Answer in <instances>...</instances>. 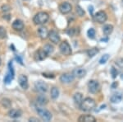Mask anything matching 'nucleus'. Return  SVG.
Masks as SVG:
<instances>
[{"instance_id":"cd10ccee","label":"nucleus","mask_w":123,"mask_h":122,"mask_svg":"<svg viewBox=\"0 0 123 122\" xmlns=\"http://www.w3.org/2000/svg\"><path fill=\"white\" fill-rule=\"evenodd\" d=\"M7 37V31L3 27H0V39H5Z\"/></svg>"},{"instance_id":"a211bd4d","label":"nucleus","mask_w":123,"mask_h":122,"mask_svg":"<svg viewBox=\"0 0 123 122\" xmlns=\"http://www.w3.org/2000/svg\"><path fill=\"white\" fill-rule=\"evenodd\" d=\"M79 122H95L96 119L91 115H82L78 118Z\"/></svg>"},{"instance_id":"20e7f679","label":"nucleus","mask_w":123,"mask_h":122,"mask_svg":"<svg viewBox=\"0 0 123 122\" xmlns=\"http://www.w3.org/2000/svg\"><path fill=\"white\" fill-rule=\"evenodd\" d=\"M59 50H60L61 54H62L63 55H66V56H69L71 55L72 50H71V48L69 45V43L67 41H62L60 45H59Z\"/></svg>"},{"instance_id":"393cba45","label":"nucleus","mask_w":123,"mask_h":122,"mask_svg":"<svg viewBox=\"0 0 123 122\" xmlns=\"http://www.w3.org/2000/svg\"><path fill=\"white\" fill-rule=\"evenodd\" d=\"M98 52H99V50H98V48H92V49H90V50L87 51V54H88L89 57L92 58V57H94V55H96Z\"/></svg>"},{"instance_id":"473e14b6","label":"nucleus","mask_w":123,"mask_h":122,"mask_svg":"<svg viewBox=\"0 0 123 122\" xmlns=\"http://www.w3.org/2000/svg\"><path fill=\"white\" fill-rule=\"evenodd\" d=\"M10 9H11V7H10V6L8 5H3V7H2V11L3 12H5V13H7V12L10 11Z\"/></svg>"},{"instance_id":"6e6552de","label":"nucleus","mask_w":123,"mask_h":122,"mask_svg":"<svg viewBox=\"0 0 123 122\" xmlns=\"http://www.w3.org/2000/svg\"><path fill=\"white\" fill-rule=\"evenodd\" d=\"M35 88L40 93H45L48 91V84L43 81H37L35 83Z\"/></svg>"},{"instance_id":"a878e982","label":"nucleus","mask_w":123,"mask_h":122,"mask_svg":"<svg viewBox=\"0 0 123 122\" xmlns=\"http://www.w3.org/2000/svg\"><path fill=\"white\" fill-rule=\"evenodd\" d=\"M1 104H2V106H3V107H4V108H10L12 106L11 101L7 98H4V99L2 100Z\"/></svg>"},{"instance_id":"f3484780","label":"nucleus","mask_w":123,"mask_h":122,"mask_svg":"<svg viewBox=\"0 0 123 122\" xmlns=\"http://www.w3.org/2000/svg\"><path fill=\"white\" fill-rule=\"evenodd\" d=\"M7 114H8L9 117L13 118V119H17V118H19L21 116L22 112H21V111L19 109H11Z\"/></svg>"},{"instance_id":"b1692460","label":"nucleus","mask_w":123,"mask_h":122,"mask_svg":"<svg viewBox=\"0 0 123 122\" xmlns=\"http://www.w3.org/2000/svg\"><path fill=\"white\" fill-rule=\"evenodd\" d=\"M43 49V50L48 54V55H51V54L53 52V50H54V48H53V45H51L50 44H47V45H45Z\"/></svg>"},{"instance_id":"f03ea898","label":"nucleus","mask_w":123,"mask_h":122,"mask_svg":"<svg viewBox=\"0 0 123 122\" xmlns=\"http://www.w3.org/2000/svg\"><path fill=\"white\" fill-rule=\"evenodd\" d=\"M49 20V15L45 12H39L33 18V22L35 25H43Z\"/></svg>"},{"instance_id":"ddd939ff","label":"nucleus","mask_w":123,"mask_h":122,"mask_svg":"<svg viewBox=\"0 0 123 122\" xmlns=\"http://www.w3.org/2000/svg\"><path fill=\"white\" fill-rule=\"evenodd\" d=\"M49 38L51 42L54 43V44H57L60 41V36L59 34L56 31H49Z\"/></svg>"},{"instance_id":"4468645a","label":"nucleus","mask_w":123,"mask_h":122,"mask_svg":"<svg viewBox=\"0 0 123 122\" xmlns=\"http://www.w3.org/2000/svg\"><path fill=\"white\" fill-rule=\"evenodd\" d=\"M72 74L74 75L75 78L82 79V78H84L86 75V70L82 69V68H77V69H75L72 71Z\"/></svg>"},{"instance_id":"f8f14e48","label":"nucleus","mask_w":123,"mask_h":122,"mask_svg":"<svg viewBox=\"0 0 123 122\" xmlns=\"http://www.w3.org/2000/svg\"><path fill=\"white\" fill-rule=\"evenodd\" d=\"M48 57V54L43 50V49H40L39 50H37L34 55V58L36 61H42L44 60L45 59Z\"/></svg>"},{"instance_id":"aec40b11","label":"nucleus","mask_w":123,"mask_h":122,"mask_svg":"<svg viewBox=\"0 0 123 122\" xmlns=\"http://www.w3.org/2000/svg\"><path fill=\"white\" fill-rule=\"evenodd\" d=\"M36 102L40 106H43V105H46V104L49 102L48 101L47 97H45L44 95H39L36 98Z\"/></svg>"},{"instance_id":"1a4fd4ad","label":"nucleus","mask_w":123,"mask_h":122,"mask_svg":"<svg viewBox=\"0 0 123 122\" xmlns=\"http://www.w3.org/2000/svg\"><path fill=\"white\" fill-rule=\"evenodd\" d=\"M71 10H72V6L67 2H64L59 5V11L62 14H67V13H71Z\"/></svg>"},{"instance_id":"4c0bfd02","label":"nucleus","mask_w":123,"mask_h":122,"mask_svg":"<svg viewBox=\"0 0 123 122\" xmlns=\"http://www.w3.org/2000/svg\"><path fill=\"white\" fill-rule=\"evenodd\" d=\"M0 65H1V59H0Z\"/></svg>"},{"instance_id":"c756f323","label":"nucleus","mask_w":123,"mask_h":122,"mask_svg":"<svg viewBox=\"0 0 123 122\" xmlns=\"http://www.w3.org/2000/svg\"><path fill=\"white\" fill-rule=\"evenodd\" d=\"M87 35H88L89 38L90 39H94L95 36V30L94 28H90L87 31Z\"/></svg>"},{"instance_id":"9d476101","label":"nucleus","mask_w":123,"mask_h":122,"mask_svg":"<svg viewBox=\"0 0 123 122\" xmlns=\"http://www.w3.org/2000/svg\"><path fill=\"white\" fill-rule=\"evenodd\" d=\"M74 79H75V77H74V75L72 74V73H63V74H62L60 77V81L62 83H66V84L72 83V82L74 81Z\"/></svg>"},{"instance_id":"e433bc0d","label":"nucleus","mask_w":123,"mask_h":122,"mask_svg":"<svg viewBox=\"0 0 123 122\" xmlns=\"http://www.w3.org/2000/svg\"><path fill=\"white\" fill-rule=\"evenodd\" d=\"M117 83H113V84H112V88H114V87H116V86H117Z\"/></svg>"},{"instance_id":"dca6fc26","label":"nucleus","mask_w":123,"mask_h":122,"mask_svg":"<svg viewBox=\"0 0 123 122\" xmlns=\"http://www.w3.org/2000/svg\"><path fill=\"white\" fill-rule=\"evenodd\" d=\"M49 31H48V29L45 27H40L38 29V35L42 40L47 39L49 37Z\"/></svg>"},{"instance_id":"5701e85b","label":"nucleus","mask_w":123,"mask_h":122,"mask_svg":"<svg viewBox=\"0 0 123 122\" xmlns=\"http://www.w3.org/2000/svg\"><path fill=\"white\" fill-rule=\"evenodd\" d=\"M50 94H51V97H52L53 99H57V97H58L59 96V90L58 88H57V87H53L51 88V91H50Z\"/></svg>"},{"instance_id":"39448f33","label":"nucleus","mask_w":123,"mask_h":122,"mask_svg":"<svg viewBox=\"0 0 123 122\" xmlns=\"http://www.w3.org/2000/svg\"><path fill=\"white\" fill-rule=\"evenodd\" d=\"M14 75H15V72H14V69H13L12 62L10 61L8 64V72H7L4 79H3L6 84H9V83L12 81L13 79H14Z\"/></svg>"},{"instance_id":"423d86ee","label":"nucleus","mask_w":123,"mask_h":122,"mask_svg":"<svg viewBox=\"0 0 123 122\" xmlns=\"http://www.w3.org/2000/svg\"><path fill=\"white\" fill-rule=\"evenodd\" d=\"M88 88L90 93L95 94L100 91L101 87L98 81H96V80H90L88 83Z\"/></svg>"},{"instance_id":"4be33fe9","label":"nucleus","mask_w":123,"mask_h":122,"mask_svg":"<svg viewBox=\"0 0 123 122\" xmlns=\"http://www.w3.org/2000/svg\"><path fill=\"white\" fill-rule=\"evenodd\" d=\"M122 97L121 94H114V95H112V97H111V101H112V103H119L120 101H122Z\"/></svg>"},{"instance_id":"6ab92c4d","label":"nucleus","mask_w":123,"mask_h":122,"mask_svg":"<svg viewBox=\"0 0 123 122\" xmlns=\"http://www.w3.org/2000/svg\"><path fill=\"white\" fill-rule=\"evenodd\" d=\"M73 101H74V102L76 105H77L78 107H80V105L81 104L83 101V96L82 94L80 93H77L74 95V97H73Z\"/></svg>"},{"instance_id":"72a5a7b5","label":"nucleus","mask_w":123,"mask_h":122,"mask_svg":"<svg viewBox=\"0 0 123 122\" xmlns=\"http://www.w3.org/2000/svg\"><path fill=\"white\" fill-rule=\"evenodd\" d=\"M89 12H90V13L91 15H93V12H94V7H93V6H90V7H89Z\"/></svg>"},{"instance_id":"bb28decb","label":"nucleus","mask_w":123,"mask_h":122,"mask_svg":"<svg viewBox=\"0 0 123 122\" xmlns=\"http://www.w3.org/2000/svg\"><path fill=\"white\" fill-rule=\"evenodd\" d=\"M67 33L68 34V36H75L76 35L77 33H78V31H77L76 28H74V27H72V28H70L67 30Z\"/></svg>"},{"instance_id":"f257e3e1","label":"nucleus","mask_w":123,"mask_h":122,"mask_svg":"<svg viewBox=\"0 0 123 122\" xmlns=\"http://www.w3.org/2000/svg\"><path fill=\"white\" fill-rule=\"evenodd\" d=\"M96 107V102L93 98L90 97H86V98L83 99L82 102L80 105V109L82 111L85 112H89L94 110V108Z\"/></svg>"},{"instance_id":"c9c22d12","label":"nucleus","mask_w":123,"mask_h":122,"mask_svg":"<svg viewBox=\"0 0 123 122\" xmlns=\"http://www.w3.org/2000/svg\"><path fill=\"white\" fill-rule=\"evenodd\" d=\"M29 121H39L37 118H34V117H31V118H30L29 119Z\"/></svg>"},{"instance_id":"58836bf2","label":"nucleus","mask_w":123,"mask_h":122,"mask_svg":"<svg viewBox=\"0 0 123 122\" xmlns=\"http://www.w3.org/2000/svg\"><path fill=\"white\" fill-rule=\"evenodd\" d=\"M122 3H123V0H122Z\"/></svg>"},{"instance_id":"c85d7f7f","label":"nucleus","mask_w":123,"mask_h":122,"mask_svg":"<svg viewBox=\"0 0 123 122\" xmlns=\"http://www.w3.org/2000/svg\"><path fill=\"white\" fill-rule=\"evenodd\" d=\"M108 59H109V55H108V54L103 55V56L101 57V59H99V64L100 65H104V64L107 63V61L108 60Z\"/></svg>"},{"instance_id":"9b49d317","label":"nucleus","mask_w":123,"mask_h":122,"mask_svg":"<svg viewBox=\"0 0 123 122\" xmlns=\"http://www.w3.org/2000/svg\"><path fill=\"white\" fill-rule=\"evenodd\" d=\"M18 83L20 87L24 90H26L29 87V83H28V79L25 75L21 74L18 77Z\"/></svg>"},{"instance_id":"7ed1b4c3","label":"nucleus","mask_w":123,"mask_h":122,"mask_svg":"<svg viewBox=\"0 0 123 122\" xmlns=\"http://www.w3.org/2000/svg\"><path fill=\"white\" fill-rule=\"evenodd\" d=\"M36 112L38 113V115H39V117L44 121H49L52 120V113L49 111L42 108L40 107H36Z\"/></svg>"},{"instance_id":"2f4dec72","label":"nucleus","mask_w":123,"mask_h":122,"mask_svg":"<svg viewBox=\"0 0 123 122\" xmlns=\"http://www.w3.org/2000/svg\"><path fill=\"white\" fill-rule=\"evenodd\" d=\"M111 74H112V79H116L118 75V71L117 70V69H115L114 67H112L111 69Z\"/></svg>"},{"instance_id":"0eeeda50","label":"nucleus","mask_w":123,"mask_h":122,"mask_svg":"<svg viewBox=\"0 0 123 122\" xmlns=\"http://www.w3.org/2000/svg\"><path fill=\"white\" fill-rule=\"evenodd\" d=\"M94 17L97 22L103 24L107 21V19H108V15H107V13H105L104 11H99L94 16Z\"/></svg>"},{"instance_id":"412c9836","label":"nucleus","mask_w":123,"mask_h":122,"mask_svg":"<svg viewBox=\"0 0 123 122\" xmlns=\"http://www.w3.org/2000/svg\"><path fill=\"white\" fill-rule=\"evenodd\" d=\"M103 31L106 36H108L110 34H112V32L113 31V26L110 25V24H107L103 27Z\"/></svg>"},{"instance_id":"2eb2a0df","label":"nucleus","mask_w":123,"mask_h":122,"mask_svg":"<svg viewBox=\"0 0 123 122\" xmlns=\"http://www.w3.org/2000/svg\"><path fill=\"white\" fill-rule=\"evenodd\" d=\"M12 28L17 31H21L24 29V23L21 20L17 19L12 22Z\"/></svg>"},{"instance_id":"f704fd0d","label":"nucleus","mask_w":123,"mask_h":122,"mask_svg":"<svg viewBox=\"0 0 123 122\" xmlns=\"http://www.w3.org/2000/svg\"><path fill=\"white\" fill-rule=\"evenodd\" d=\"M16 59H17V61H19V63L21 64V65H23V63H22V59L20 58V56H16Z\"/></svg>"},{"instance_id":"7c9ffc66","label":"nucleus","mask_w":123,"mask_h":122,"mask_svg":"<svg viewBox=\"0 0 123 122\" xmlns=\"http://www.w3.org/2000/svg\"><path fill=\"white\" fill-rule=\"evenodd\" d=\"M76 13L78 16H80V17H83V16L85 15V11L83 10L80 6H76Z\"/></svg>"}]
</instances>
